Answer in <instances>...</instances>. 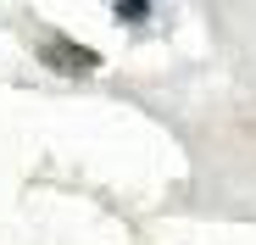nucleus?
Listing matches in <instances>:
<instances>
[{
  "instance_id": "1",
  "label": "nucleus",
  "mask_w": 256,
  "mask_h": 245,
  "mask_svg": "<svg viewBox=\"0 0 256 245\" xmlns=\"http://www.w3.org/2000/svg\"><path fill=\"white\" fill-rule=\"evenodd\" d=\"M39 56H45L50 67H62V72H95V67H100V56H95V50L62 45V39H45V50H39Z\"/></svg>"
},
{
  "instance_id": "2",
  "label": "nucleus",
  "mask_w": 256,
  "mask_h": 245,
  "mask_svg": "<svg viewBox=\"0 0 256 245\" xmlns=\"http://www.w3.org/2000/svg\"><path fill=\"white\" fill-rule=\"evenodd\" d=\"M117 22H145V6H117Z\"/></svg>"
}]
</instances>
